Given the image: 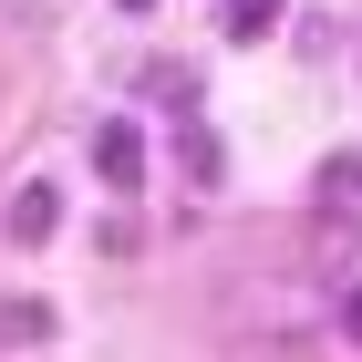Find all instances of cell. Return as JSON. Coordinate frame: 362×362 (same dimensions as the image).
I'll use <instances>...</instances> for the list:
<instances>
[{
	"label": "cell",
	"instance_id": "1",
	"mask_svg": "<svg viewBox=\"0 0 362 362\" xmlns=\"http://www.w3.org/2000/svg\"><path fill=\"white\" fill-rule=\"evenodd\" d=\"M310 207H321V228H362V145L321 156V176H310Z\"/></svg>",
	"mask_w": 362,
	"mask_h": 362
},
{
	"label": "cell",
	"instance_id": "2",
	"mask_svg": "<svg viewBox=\"0 0 362 362\" xmlns=\"http://www.w3.org/2000/svg\"><path fill=\"white\" fill-rule=\"evenodd\" d=\"M93 176H104L114 197H135V187H145V135L124 124V114H114V124H93Z\"/></svg>",
	"mask_w": 362,
	"mask_h": 362
},
{
	"label": "cell",
	"instance_id": "3",
	"mask_svg": "<svg viewBox=\"0 0 362 362\" xmlns=\"http://www.w3.org/2000/svg\"><path fill=\"white\" fill-rule=\"evenodd\" d=\"M52 228H62V187H42V176H31V187L11 197V238H21V249H42Z\"/></svg>",
	"mask_w": 362,
	"mask_h": 362
},
{
	"label": "cell",
	"instance_id": "4",
	"mask_svg": "<svg viewBox=\"0 0 362 362\" xmlns=\"http://www.w3.org/2000/svg\"><path fill=\"white\" fill-rule=\"evenodd\" d=\"M176 156H187V176H197V187H218V135H207L197 114H176Z\"/></svg>",
	"mask_w": 362,
	"mask_h": 362
},
{
	"label": "cell",
	"instance_id": "5",
	"mask_svg": "<svg viewBox=\"0 0 362 362\" xmlns=\"http://www.w3.org/2000/svg\"><path fill=\"white\" fill-rule=\"evenodd\" d=\"M0 341H52V310L31 300V290H21V300H0Z\"/></svg>",
	"mask_w": 362,
	"mask_h": 362
},
{
	"label": "cell",
	"instance_id": "6",
	"mask_svg": "<svg viewBox=\"0 0 362 362\" xmlns=\"http://www.w3.org/2000/svg\"><path fill=\"white\" fill-rule=\"evenodd\" d=\"M279 11H290V0H218V21L238 31V42H259V31H279Z\"/></svg>",
	"mask_w": 362,
	"mask_h": 362
},
{
	"label": "cell",
	"instance_id": "7",
	"mask_svg": "<svg viewBox=\"0 0 362 362\" xmlns=\"http://www.w3.org/2000/svg\"><path fill=\"white\" fill-rule=\"evenodd\" d=\"M341 332H352V341H362V290H341Z\"/></svg>",
	"mask_w": 362,
	"mask_h": 362
},
{
	"label": "cell",
	"instance_id": "8",
	"mask_svg": "<svg viewBox=\"0 0 362 362\" xmlns=\"http://www.w3.org/2000/svg\"><path fill=\"white\" fill-rule=\"evenodd\" d=\"M0 11H11V21H31V11H42V0H0Z\"/></svg>",
	"mask_w": 362,
	"mask_h": 362
},
{
	"label": "cell",
	"instance_id": "9",
	"mask_svg": "<svg viewBox=\"0 0 362 362\" xmlns=\"http://www.w3.org/2000/svg\"><path fill=\"white\" fill-rule=\"evenodd\" d=\"M114 11H156V0H114Z\"/></svg>",
	"mask_w": 362,
	"mask_h": 362
}]
</instances>
